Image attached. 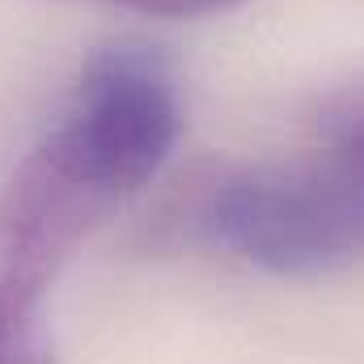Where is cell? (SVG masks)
<instances>
[{"mask_svg":"<svg viewBox=\"0 0 364 364\" xmlns=\"http://www.w3.org/2000/svg\"><path fill=\"white\" fill-rule=\"evenodd\" d=\"M195 233L272 275H335L364 259V182L343 166H242L195 203Z\"/></svg>","mask_w":364,"mask_h":364,"instance_id":"6da1fadb","label":"cell"},{"mask_svg":"<svg viewBox=\"0 0 364 364\" xmlns=\"http://www.w3.org/2000/svg\"><path fill=\"white\" fill-rule=\"evenodd\" d=\"M318 140L331 149V161L364 182V77L322 93L309 114Z\"/></svg>","mask_w":364,"mask_h":364,"instance_id":"7a4b0ae2","label":"cell"},{"mask_svg":"<svg viewBox=\"0 0 364 364\" xmlns=\"http://www.w3.org/2000/svg\"><path fill=\"white\" fill-rule=\"evenodd\" d=\"M85 4L132 9V13H149V17H212V13H229L246 0H85Z\"/></svg>","mask_w":364,"mask_h":364,"instance_id":"3957f363","label":"cell"}]
</instances>
